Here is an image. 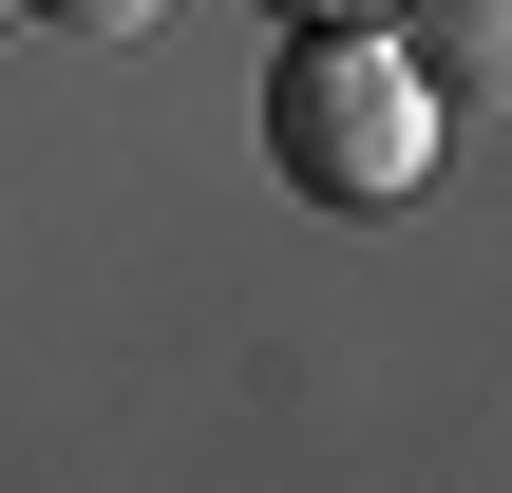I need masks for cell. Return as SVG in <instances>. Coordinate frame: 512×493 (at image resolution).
Here are the masks:
<instances>
[{"label": "cell", "instance_id": "obj_1", "mask_svg": "<svg viewBox=\"0 0 512 493\" xmlns=\"http://www.w3.org/2000/svg\"><path fill=\"white\" fill-rule=\"evenodd\" d=\"M437 133H456V95H437L380 19H323V38H285V76H266V171H285L304 209H342V228H399V209L437 190Z\"/></svg>", "mask_w": 512, "mask_h": 493}, {"label": "cell", "instance_id": "obj_2", "mask_svg": "<svg viewBox=\"0 0 512 493\" xmlns=\"http://www.w3.org/2000/svg\"><path fill=\"white\" fill-rule=\"evenodd\" d=\"M380 38H399V57H418L437 95H494V38H512V0H399Z\"/></svg>", "mask_w": 512, "mask_h": 493}, {"label": "cell", "instance_id": "obj_3", "mask_svg": "<svg viewBox=\"0 0 512 493\" xmlns=\"http://www.w3.org/2000/svg\"><path fill=\"white\" fill-rule=\"evenodd\" d=\"M57 38H152V0H38Z\"/></svg>", "mask_w": 512, "mask_h": 493}, {"label": "cell", "instance_id": "obj_4", "mask_svg": "<svg viewBox=\"0 0 512 493\" xmlns=\"http://www.w3.org/2000/svg\"><path fill=\"white\" fill-rule=\"evenodd\" d=\"M285 19H304V38H323V19H399V0H285Z\"/></svg>", "mask_w": 512, "mask_h": 493}, {"label": "cell", "instance_id": "obj_5", "mask_svg": "<svg viewBox=\"0 0 512 493\" xmlns=\"http://www.w3.org/2000/svg\"><path fill=\"white\" fill-rule=\"evenodd\" d=\"M0 19H19V0H0Z\"/></svg>", "mask_w": 512, "mask_h": 493}]
</instances>
